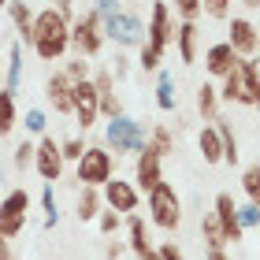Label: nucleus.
I'll list each match as a JSON object with an SVG mask.
<instances>
[{"label": "nucleus", "instance_id": "8", "mask_svg": "<svg viewBox=\"0 0 260 260\" xmlns=\"http://www.w3.org/2000/svg\"><path fill=\"white\" fill-rule=\"evenodd\" d=\"M101 30H104V41L119 45V49H141V41H145V26L130 11H108V15H101Z\"/></svg>", "mask_w": 260, "mask_h": 260}, {"label": "nucleus", "instance_id": "6", "mask_svg": "<svg viewBox=\"0 0 260 260\" xmlns=\"http://www.w3.org/2000/svg\"><path fill=\"white\" fill-rule=\"evenodd\" d=\"M149 219H152V227H160L168 234H175L182 227V201L171 182H156L149 190Z\"/></svg>", "mask_w": 260, "mask_h": 260}, {"label": "nucleus", "instance_id": "48", "mask_svg": "<svg viewBox=\"0 0 260 260\" xmlns=\"http://www.w3.org/2000/svg\"><path fill=\"white\" fill-rule=\"evenodd\" d=\"M0 89H4V67H0Z\"/></svg>", "mask_w": 260, "mask_h": 260}, {"label": "nucleus", "instance_id": "20", "mask_svg": "<svg viewBox=\"0 0 260 260\" xmlns=\"http://www.w3.org/2000/svg\"><path fill=\"white\" fill-rule=\"evenodd\" d=\"M8 15H11V26L19 34V45H34V11L26 0H8Z\"/></svg>", "mask_w": 260, "mask_h": 260}, {"label": "nucleus", "instance_id": "39", "mask_svg": "<svg viewBox=\"0 0 260 260\" xmlns=\"http://www.w3.org/2000/svg\"><path fill=\"white\" fill-rule=\"evenodd\" d=\"M15 168H19V171L34 168V141H30V138H26V141H19V145H15Z\"/></svg>", "mask_w": 260, "mask_h": 260}, {"label": "nucleus", "instance_id": "10", "mask_svg": "<svg viewBox=\"0 0 260 260\" xmlns=\"http://www.w3.org/2000/svg\"><path fill=\"white\" fill-rule=\"evenodd\" d=\"M227 45L234 49V56H238V60H253L256 49H260L256 19H249V15H234V19H227Z\"/></svg>", "mask_w": 260, "mask_h": 260}, {"label": "nucleus", "instance_id": "24", "mask_svg": "<svg viewBox=\"0 0 260 260\" xmlns=\"http://www.w3.org/2000/svg\"><path fill=\"white\" fill-rule=\"evenodd\" d=\"M15 126H19V101L15 93L0 89V138H8Z\"/></svg>", "mask_w": 260, "mask_h": 260}, {"label": "nucleus", "instance_id": "38", "mask_svg": "<svg viewBox=\"0 0 260 260\" xmlns=\"http://www.w3.org/2000/svg\"><path fill=\"white\" fill-rule=\"evenodd\" d=\"M175 15L182 22H197L201 19V0H175Z\"/></svg>", "mask_w": 260, "mask_h": 260}, {"label": "nucleus", "instance_id": "23", "mask_svg": "<svg viewBox=\"0 0 260 260\" xmlns=\"http://www.w3.org/2000/svg\"><path fill=\"white\" fill-rule=\"evenodd\" d=\"M101 190H93V186H82V193H78V205H75V216L82 223H89V219H97L101 216Z\"/></svg>", "mask_w": 260, "mask_h": 260}, {"label": "nucleus", "instance_id": "3", "mask_svg": "<svg viewBox=\"0 0 260 260\" xmlns=\"http://www.w3.org/2000/svg\"><path fill=\"white\" fill-rule=\"evenodd\" d=\"M219 101L242 104V108H256L260 101V71H256V56L253 60H238V67L223 75V86L216 89Z\"/></svg>", "mask_w": 260, "mask_h": 260}, {"label": "nucleus", "instance_id": "11", "mask_svg": "<svg viewBox=\"0 0 260 260\" xmlns=\"http://www.w3.org/2000/svg\"><path fill=\"white\" fill-rule=\"evenodd\" d=\"M101 205L112 208V212H119V216H134L138 205H141V193L134 190V182H126V179H119V175H112V179L101 186Z\"/></svg>", "mask_w": 260, "mask_h": 260}, {"label": "nucleus", "instance_id": "22", "mask_svg": "<svg viewBox=\"0 0 260 260\" xmlns=\"http://www.w3.org/2000/svg\"><path fill=\"white\" fill-rule=\"evenodd\" d=\"M145 145L156 152V156H171L175 152V134H171V126L168 123H156V126H149V138H145Z\"/></svg>", "mask_w": 260, "mask_h": 260}, {"label": "nucleus", "instance_id": "41", "mask_svg": "<svg viewBox=\"0 0 260 260\" xmlns=\"http://www.w3.org/2000/svg\"><path fill=\"white\" fill-rule=\"evenodd\" d=\"M126 71H130V60H126L123 52H115V56H112V67H108V75H112V78H126Z\"/></svg>", "mask_w": 260, "mask_h": 260}, {"label": "nucleus", "instance_id": "29", "mask_svg": "<svg viewBox=\"0 0 260 260\" xmlns=\"http://www.w3.org/2000/svg\"><path fill=\"white\" fill-rule=\"evenodd\" d=\"M201 238H205L208 249H227L223 231H219V223H216V216H212V212H205V216H201Z\"/></svg>", "mask_w": 260, "mask_h": 260}, {"label": "nucleus", "instance_id": "35", "mask_svg": "<svg viewBox=\"0 0 260 260\" xmlns=\"http://www.w3.org/2000/svg\"><path fill=\"white\" fill-rule=\"evenodd\" d=\"M97 227H101V234H104V238H112V234L123 227V216H119V212H112V208H101Z\"/></svg>", "mask_w": 260, "mask_h": 260}, {"label": "nucleus", "instance_id": "17", "mask_svg": "<svg viewBox=\"0 0 260 260\" xmlns=\"http://www.w3.org/2000/svg\"><path fill=\"white\" fill-rule=\"evenodd\" d=\"M234 67H238V56H234V49L227 41H216V45H208V49H205V71L212 78H223Z\"/></svg>", "mask_w": 260, "mask_h": 260}, {"label": "nucleus", "instance_id": "49", "mask_svg": "<svg viewBox=\"0 0 260 260\" xmlns=\"http://www.w3.org/2000/svg\"><path fill=\"white\" fill-rule=\"evenodd\" d=\"M0 8H8V0H0Z\"/></svg>", "mask_w": 260, "mask_h": 260}, {"label": "nucleus", "instance_id": "46", "mask_svg": "<svg viewBox=\"0 0 260 260\" xmlns=\"http://www.w3.org/2000/svg\"><path fill=\"white\" fill-rule=\"evenodd\" d=\"M208 260H231L227 249H208Z\"/></svg>", "mask_w": 260, "mask_h": 260}, {"label": "nucleus", "instance_id": "14", "mask_svg": "<svg viewBox=\"0 0 260 260\" xmlns=\"http://www.w3.org/2000/svg\"><path fill=\"white\" fill-rule=\"evenodd\" d=\"M130 182H134L138 193H149L156 182H164V160H160L149 145L134 156V179H130Z\"/></svg>", "mask_w": 260, "mask_h": 260}, {"label": "nucleus", "instance_id": "31", "mask_svg": "<svg viewBox=\"0 0 260 260\" xmlns=\"http://www.w3.org/2000/svg\"><path fill=\"white\" fill-rule=\"evenodd\" d=\"M41 208H45V227H56V223H60V208H56V190L52 186L41 190Z\"/></svg>", "mask_w": 260, "mask_h": 260}, {"label": "nucleus", "instance_id": "44", "mask_svg": "<svg viewBox=\"0 0 260 260\" xmlns=\"http://www.w3.org/2000/svg\"><path fill=\"white\" fill-rule=\"evenodd\" d=\"M93 11L108 15V11H119V0H93Z\"/></svg>", "mask_w": 260, "mask_h": 260}, {"label": "nucleus", "instance_id": "26", "mask_svg": "<svg viewBox=\"0 0 260 260\" xmlns=\"http://www.w3.org/2000/svg\"><path fill=\"white\" fill-rule=\"evenodd\" d=\"M4 89L8 93H19L22 89V45L15 41L8 52V71H4Z\"/></svg>", "mask_w": 260, "mask_h": 260}, {"label": "nucleus", "instance_id": "1", "mask_svg": "<svg viewBox=\"0 0 260 260\" xmlns=\"http://www.w3.org/2000/svg\"><path fill=\"white\" fill-rule=\"evenodd\" d=\"M171 38H175V15H171V4H168V0H152V4H149L145 41H141V60H138V67L145 71V75L160 71L164 52L171 49Z\"/></svg>", "mask_w": 260, "mask_h": 260}, {"label": "nucleus", "instance_id": "7", "mask_svg": "<svg viewBox=\"0 0 260 260\" xmlns=\"http://www.w3.org/2000/svg\"><path fill=\"white\" fill-rule=\"evenodd\" d=\"M112 175H115V156H112V152L104 149V145H86V152H82L78 164H75V179L82 186L101 190Z\"/></svg>", "mask_w": 260, "mask_h": 260}, {"label": "nucleus", "instance_id": "15", "mask_svg": "<svg viewBox=\"0 0 260 260\" xmlns=\"http://www.w3.org/2000/svg\"><path fill=\"white\" fill-rule=\"evenodd\" d=\"M212 216H216L219 231H223V242L227 245H238L242 242V223H238V205H234L231 193H216V205H212Z\"/></svg>", "mask_w": 260, "mask_h": 260}, {"label": "nucleus", "instance_id": "18", "mask_svg": "<svg viewBox=\"0 0 260 260\" xmlns=\"http://www.w3.org/2000/svg\"><path fill=\"white\" fill-rule=\"evenodd\" d=\"M45 101L56 108V115H71V82H67L63 71L45 78Z\"/></svg>", "mask_w": 260, "mask_h": 260}, {"label": "nucleus", "instance_id": "9", "mask_svg": "<svg viewBox=\"0 0 260 260\" xmlns=\"http://www.w3.org/2000/svg\"><path fill=\"white\" fill-rule=\"evenodd\" d=\"M26 216H30V193L15 186V190H8L4 201H0V238H19L22 231H26Z\"/></svg>", "mask_w": 260, "mask_h": 260}, {"label": "nucleus", "instance_id": "25", "mask_svg": "<svg viewBox=\"0 0 260 260\" xmlns=\"http://www.w3.org/2000/svg\"><path fill=\"white\" fill-rule=\"evenodd\" d=\"M197 149H201V156H205V164H219L223 160V145H219V134H216L212 123H205V130L197 134Z\"/></svg>", "mask_w": 260, "mask_h": 260}, {"label": "nucleus", "instance_id": "4", "mask_svg": "<svg viewBox=\"0 0 260 260\" xmlns=\"http://www.w3.org/2000/svg\"><path fill=\"white\" fill-rule=\"evenodd\" d=\"M145 138H149V126L134 119V115H115V119L104 123V149L112 156H138L145 149Z\"/></svg>", "mask_w": 260, "mask_h": 260}, {"label": "nucleus", "instance_id": "47", "mask_svg": "<svg viewBox=\"0 0 260 260\" xmlns=\"http://www.w3.org/2000/svg\"><path fill=\"white\" fill-rule=\"evenodd\" d=\"M242 8H245V11H256V8H260V0H242Z\"/></svg>", "mask_w": 260, "mask_h": 260}, {"label": "nucleus", "instance_id": "5", "mask_svg": "<svg viewBox=\"0 0 260 260\" xmlns=\"http://www.w3.org/2000/svg\"><path fill=\"white\" fill-rule=\"evenodd\" d=\"M67 45L75 49L82 60H93L101 56L104 49V30H101V11H82V15L71 19V34H67Z\"/></svg>", "mask_w": 260, "mask_h": 260}, {"label": "nucleus", "instance_id": "2", "mask_svg": "<svg viewBox=\"0 0 260 260\" xmlns=\"http://www.w3.org/2000/svg\"><path fill=\"white\" fill-rule=\"evenodd\" d=\"M67 34H71V22L60 15V11H52V8H45L34 15V56L45 63H56V60H63L67 56Z\"/></svg>", "mask_w": 260, "mask_h": 260}, {"label": "nucleus", "instance_id": "37", "mask_svg": "<svg viewBox=\"0 0 260 260\" xmlns=\"http://www.w3.org/2000/svg\"><path fill=\"white\" fill-rule=\"evenodd\" d=\"M238 223H242V231H253L256 223H260V205H256V201L238 205Z\"/></svg>", "mask_w": 260, "mask_h": 260}, {"label": "nucleus", "instance_id": "32", "mask_svg": "<svg viewBox=\"0 0 260 260\" xmlns=\"http://www.w3.org/2000/svg\"><path fill=\"white\" fill-rule=\"evenodd\" d=\"M22 126H26V134H41V138H45L49 115H45L41 108H26V115H22Z\"/></svg>", "mask_w": 260, "mask_h": 260}, {"label": "nucleus", "instance_id": "30", "mask_svg": "<svg viewBox=\"0 0 260 260\" xmlns=\"http://www.w3.org/2000/svg\"><path fill=\"white\" fill-rule=\"evenodd\" d=\"M231 4L234 0H201V15H208L216 22H227L231 19Z\"/></svg>", "mask_w": 260, "mask_h": 260}, {"label": "nucleus", "instance_id": "28", "mask_svg": "<svg viewBox=\"0 0 260 260\" xmlns=\"http://www.w3.org/2000/svg\"><path fill=\"white\" fill-rule=\"evenodd\" d=\"M175 82H171V75L168 71H156V108L160 112H175Z\"/></svg>", "mask_w": 260, "mask_h": 260}, {"label": "nucleus", "instance_id": "43", "mask_svg": "<svg viewBox=\"0 0 260 260\" xmlns=\"http://www.w3.org/2000/svg\"><path fill=\"white\" fill-rule=\"evenodd\" d=\"M126 253V245L123 242H108V245H104V256H108V260H119Z\"/></svg>", "mask_w": 260, "mask_h": 260}, {"label": "nucleus", "instance_id": "27", "mask_svg": "<svg viewBox=\"0 0 260 260\" xmlns=\"http://www.w3.org/2000/svg\"><path fill=\"white\" fill-rule=\"evenodd\" d=\"M197 112H201V119H205V123H212L219 115V93H216V86H208V82H205V86L197 89Z\"/></svg>", "mask_w": 260, "mask_h": 260}, {"label": "nucleus", "instance_id": "36", "mask_svg": "<svg viewBox=\"0 0 260 260\" xmlns=\"http://www.w3.org/2000/svg\"><path fill=\"white\" fill-rule=\"evenodd\" d=\"M242 190H245V197H249V201L260 197V168H256V164H249V168L242 171Z\"/></svg>", "mask_w": 260, "mask_h": 260}, {"label": "nucleus", "instance_id": "19", "mask_svg": "<svg viewBox=\"0 0 260 260\" xmlns=\"http://www.w3.org/2000/svg\"><path fill=\"white\" fill-rule=\"evenodd\" d=\"M123 245H126L138 260L156 249V245H152V234H149V227H145V219H141V216H126V242H123Z\"/></svg>", "mask_w": 260, "mask_h": 260}, {"label": "nucleus", "instance_id": "34", "mask_svg": "<svg viewBox=\"0 0 260 260\" xmlns=\"http://www.w3.org/2000/svg\"><path fill=\"white\" fill-rule=\"evenodd\" d=\"M63 75H67V82H86L89 78V63L82 60V56H71V60H63Z\"/></svg>", "mask_w": 260, "mask_h": 260}, {"label": "nucleus", "instance_id": "40", "mask_svg": "<svg viewBox=\"0 0 260 260\" xmlns=\"http://www.w3.org/2000/svg\"><path fill=\"white\" fill-rule=\"evenodd\" d=\"M156 260H186V256H182V249L175 242H160L156 245Z\"/></svg>", "mask_w": 260, "mask_h": 260}, {"label": "nucleus", "instance_id": "13", "mask_svg": "<svg viewBox=\"0 0 260 260\" xmlns=\"http://www.w3.org/2000/svg\"><path fill=\"white\" fill-rule=\"evenodd\" d=\"M34 171L45 179V186L60 182V175H63V156H60V145H56V138L34 141Z\"/></svg>", "mask_w": 260, "mask_h": 260}, {"label": "nucleus", "instance_id": "12", "mask_svg": "<svg viewBox=\"0 0 260 260\" xmlns=\"http://www.w3.org/2000/svg\"><path fill=\"white\" fill-rule=\"evenodd\" d=\"M71 115H75V123L82 130L97 126L101 119V108H97V89H93V82H71Z\"/></svg>", "mask_w": 260, "mask_h": 260}, {"label": "nucleus", "instance_id": "45", "mask_svg": "<svg viewBox=\"0 0 260 260\" xmlns=\"http://www.w3.org/2000/svg\"><path fill=\"white\" fill-rule=\"evenodd\" d=\"M0 260H11V242L0 238Z\"/></svg>", "mask_w": 260, "mask_h": 260}, {"label": "nucleus", "instance_id": "33", "mask_svg": "<svg viewBox=\"0 0 260 260\" xmlns=\"http://www.w3.org/2000/svg\"><path fill=\"white\" fill-rule=\"evenodd\" d=\"M86 152V138H67V141H60V156H63V164H78V156Z\"/></svg>", "mask_w": 260, "mask_h": 260}, {"label": "nucleus", "instance_id": "42", "mask_svg": "<svg viewBox=\"0 0 260 260\" xmlns=\"http://www.w3.org/2000/svg\"><path fill=\"white\" fill-rule=\"evenodd\" d=\"M52 11H60V15L71 22L75 19V0H52Z\"/></svg>", "mask_w": 260, "mask_h": 260}, {"label": "nucleus", "instance_id": "16", "mask_svg": "<svg viewBox=\"0 0 260 260\" xmlns=\"http://www.w3.org/2000/svg\"><path fill=\"white\" fill-rule=\"evenodd\" d=\"M171 45L179 49V60L182 63H197V52H201V30H197V22H175Z\"/></svg>", "mask_w": 260, "mask_h": 260}, {"label": "nucleus", "instance_id": "21", "mask_svg": "<svg viewBox=\"0 0 260 260\" xmlns=\"http://www.w3.org/2000/svg\"><path fill=\"white\" fill-rule=\"evenodd\" d=\"M212 126H216V134H219V145H223V160L219 164H238L242 160V149H238V138H234V130H231V123L223 119V115H216V119H212Z\"/></svg>", "mask_w": 260, "mask_h": 260}]
</instances>
